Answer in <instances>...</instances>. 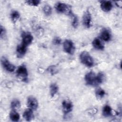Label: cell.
<instances>
[{
    "instance_id": "obj_12",
    "label": "cell",
    "mask_w": 122,
    "mask_h": 122,
    "mask_svg": "<svg viewBox=\"0 0 122 122\" xmlns=\"http://www.w3.org/2000/svg\"><path fill=\"white\" fill-rule=\"evenodd\" d=\"M112 7V5L110 1L103 0L101 1V8L105 12L110 11Z\"/></svg>"
},
{
    "instance_id": "obj_28",
    "label": "cell",
    "mask_w": 122,
    "mask_h": 122,
    "mask_svg": "<svg viewBox=\"0 0 122 122\" xmlns=\"http://www.w3.org/2000/svg\"><path fill=\"white\" fill-rule=\"evenodd\" d=\"M61 39L58 37H56L53 39V43L55 45H59L61 43Z\"/></svg>"
},
{
    "instance_id": "obj_3",
    "label": "cell",
    "mask_w": 122,
    "mask_h": 122,
    "mask_svg": "<svg viewBox=\"0 0 122 122\" xmlns=\"http://www.w3.org/2000/svg\"><path fill=\"white\" fill-rule=\"evenodd\" d=\"M16 74L17 76L22 79V80L26 82L28 79V71L26 66L24 65L20 66L17 70Z\"/></svg>"
},
{
    "instance_id": "obj_4",
    "label": "cell",
    "mask_w": 122,
    "mask_h": 122,
    "mask_svg": "<svg viewBox=\"0 0 122 122\" xmlns=\"http://www.w3.org/2000/svg\"><path fill=\"white\" fill-rule=\"evenodd\" d=\"M85 81L86 84L88 85L97 86L96 75L93 71H90L85 75Z\"/></svg>"
},
{
    "instance_id": "obj_6",
    "label": "cell",
    "mask_w": 122,
    "mask_h": 122,
    "mask_svg": "<svg viewBox=\"0 0 122 122\" xmlns=\"http://www.w3.org/2000/svg\"><path fill=\"white\" fill-rule=\"evenodd\" d=\"M1 63L3 68L9 72H13L15 69V66L11 63L9 60L4 56L2 57L1 58Z\"/></svg>"
},
{
    "instance_id": "obj_9",
    "label": "cell",
    "mask_w": 122,
    "mask_h": 122,
    "mask_svg": "<svg viewBox=\"0 0 122 122\" xmlns=\"http://www.w3.org/2000/svg\"><path fill=\"white\" fill-rule=\"evenodd\" d=\"M27 103L29 108L32 110H36L38 107V102L37 99L33 96H30L28 98Z\"/></svg>"
},
{
    "instance_id": "obj_21",
    "label": "cell",
    "mask_w": 122,
    "mask_h": 122,
    "mask_svg": "<svg viewBox=\"0 0 122 122\" xmlns=\"http://www.w3.org/2000/svg\"><path fill=\"white\" fill-rule=\"evenodd\" d=\"M43 11L46 16H50L52 13V8L48 4H46L43 8Z\"/></svg>"
},
{
    "instance_id": "obj_1",
    "label": "cell",
    "mask_w": 122,
    "mask_h": 122,
    "mask_svg": "<svg viewBox=\"0 0 122 122\" xmlns=\"http://www.w3.org/2000/svg\"><path fill=\"white\" fill-rule=\"evenodd\" d=\"M55 9L59 13H64L70 16L72 14L71 6L65 3L61 2L56 3L55 5Z\"/></svg>"
},
{
    "instance_id": "obj_10",
    "label": "cell",
    "mask_w": 122,
    "mask_h": 122,
    "mask_svg": "<svg viewBox=\"0 0 122 122\" xmlns=\"http://www.w3.org/2000/svg\"><path fill=\"white\" fill-rule=\"evenodd\" d=\"M92 17L90 12L87 11L84 13L82 17V23L83 25L87 28H89L91 26Z\"/></svg>"
},
{
    "instance_id": "obj_17",
    "label": "cell",
    "mask_w": 122,
    "mask_h": 122,
    "mask_svg": "<svg viewBox=\"0 0 122 122\" xmlns=\"http://www.w3.org/2000/svg\"><path fill=\"white\" fill-rule=\"evenodd\" d=\"M112 109L111 107L108 105H105L102 109V114L104 117H107L112 115Z\"/></svg>"
},
{
    "instance_id": "obj_16",
    "label": "cell",
    "mask_w": 122,
    "mask_h": 122,
    "mask_svg": "<svg viewBox=\"0 0 122 122\" xmlns=\"http://www.w3.org/2000/svg\"><path fill=\"white\" fill-rule=\"evenodd\" d=\"M10 118L13 122H18L20 119V115L16 110L12 109L10 113Z\"/></svg>"
},
{
    "instance_id": "obj_24",
    "label": "cell",
    "mask_w": 122,
    "mask_h": 122,
    "mask_svg": "<svg viewBox=\"0 0 122 122\" xmlns=\"http://www.w3.org/2000/svg\"><path fill=\"white\" fill-rule=\"evenodd\" d=\"M104 74L102 72H99L96 75V84L97 85L102 83L104 80Z\"/></svg>"
},
{
    "instance_id": "obj_11",
    "label": "cell",
    "mask_w": 122,
    "mask_h": 122,
    "mask_svg": "<svg viewBox=\"0 0 122 122\" xmlns=\"http://www.w3.org/2000/svg\"><path fill=\"white\" fill-rule=\"evenodd\" d=\"M27 51V46L24 45L22 43L18 45L16 49L17 55L18 58L23 57L26 54Z\"/></svg>"
},
{
    "instance_id": "obj_20",
    "label": "cell",
    "mask_w": 122,
    "mask_h": 122,
    "mask_svg": "<svg viewBox=\"0 0 122 122\" xmlns=\"http://www.w3.org/2000/svg\"><path fill=\"white\" fill-rule=\"evenodd\" d=\"M20 102L19 100L17 99H14L10 103L11 108L12 109L16 110L18 109H19L20 107Z\"/></svg>"
},
{
    "instance_id": "obj_22",
    "label": "cell",
    "mask_w": 122,
    "mask_h": 122,
    "mask_svg": "<svg viewBox=\"0 0 122 122\" xmlns=\"http://www.w3.org/2000/svg\"><path fill=\"white\" fill-rule=\"evenodd\" d=\"M96 96L99 99H101L103 97L105 94V92L104 90L102 89L101 88H99L96 89L95 91Z\"/></svg>"
},
{
    "instance_id": "obj_19",
    "label": "cell",
    "mask_w": 122,
    "mask_h": 122,
    "mask_svg": "<svg viewBox=\"0 0 122 122\" xmlns=\"http://www.w3.org/2000/svg\"><path fill=\"white\" fill-rule=\"evenodd\" d=\"M20 14L19 12L17 10H13L11 12L10 14V17L12 21L13 22H16L17 20L20 18Z\"/></svg>"
},
{
    "instance_id": "obj_8",
    "label": "cell",
    "mask_w": 122,
    "mask_h": 122,
    "mask_svg": "<svg viewBox=\"0 0 122 122\" xmlns=\"http://www.w3.org/2000/svg\"><path fill=\"white\" fill-rule=\"evenodd\" d=\"M62 111L64 114H67L71 112L73 109L72 102L68 100H64L62 102Z\"/></svg>"
},
{
    "instance_id": "obj_2",
    "label": "cell",
    "mask_w": 122,
    "mask_h": 122,
    "mask_svg": "<svg viewBox=\"0 0 122 122\" xmlns=\"http://www.w3.org/2000/svg\"><path fill=\"white\" fill-rule=\"evenodd\" d=\"M80 59L82 64L88 67L93 66L94 61L91 55L87 51H83L80 55Z\"/></svg>"
},
{
    "instance_id": "obj_18",
    "label": "cell",
    "mask_w": 122,
    "mask_h": 122,
    "mask_svg": "<svg viewBox=\"0 0 122 122\" xmlns=\"http://www.w3.org/2000/svg\"><path fill=\"white\" fill-rule=\"evenodd\" d=\"M50 94L51 97H54L59 90V87L56 83H52L50 86Z\"/></svg>"
},
{
    "instance_id": "obj_13",
    "label": "cell",
    "mask_w": 122,
    "mask_h": 122,
    "mask_svg": "<svg viewBox=\"0 0 122 122\" xmlns=\"http://www.w3.org/2000/svg\"><path fill=\"white\" fill-rule=\"evenodd\" d=\"M23 117L27 121H30L34 118L33 110L30 108H28L25 110L23 114Z\"/></svg>"
},
{
    "instance_id": "obj_5",
    "label": "cell",
    "mask_w": 122,
    "mask_h": 122,
    "mask_svg": "<svg viewBox=\"0 0 122 122\" xmlns=\"http://www.w3.org/2000/svg\"><path fill=\"white\" fill-rule=\"evenodd\" d=\"M64 51L67 53L72 54L75 51V47L73 42L70 40H66L63 44Z\"/></svg>"
},
{
    "instance_id": "obj_26",
    "label": "cell",
    "mask_w": 122,
    "mask_h": 122,
    "mask_svg": "<svg viewBox=\"0 0 122 122\" xmlns=\"http://www.w3.org/2000/svg\"><path fill=\"white\" fill-rule=\"evenodd\" d=\"M48 71L49 72H50V73H51L52 75H54V74L57 73V69L56 68V67L55 66H50L48 69Z\"/></svg>"
},
{
    "instance_id": "obj_23",
    "label": "cell",
    "mask_w": 122,
    "mask_h": 122,
    "mask_svg": "<svg viewBox=\"0 0 122 122\" xmlns=\"http://www.w3.org/2000/svg\"><path fill=\"white\" fill-rule=\"evenodd\" d=\"M71 17L72 18V26H73V28H76L78 27L79 24L78 17L76 15L74 14L73 13L71 15Z\"/></svg>"
},
{
    "instance_id": "obj_7",
    "label": "cell",
    "mask_w": 122,
    "mask_h": 122,
    "mask_svg": "<svg viewBox=\"0 0 122 122\" xmlns=\"http://www.w3.org/2000/svg\"><path fill=\"white\" fill-rule=\"evenodd\" d=\"M22 44L26 46H28L30 45L33 39V36L30 33L28 32H24L22 35Z\"/></svg>"
},
{
    "instance_id": "obj_15",
    "label": "cell",
    "mask_w": 122,
    "mask_h": 122,
    "mask_svg": "<svg viewBox=\"0 0 122 122\" xmlns=\"http://www.w3.org/2000/svg\"><path fill=\"white\" fill-rule=\"evenodd\" d=\"M101 38L104 41H109L111 39V34L109 30L105 29H103L101 32Z\"/></svg>"
},
{
    "instance_id": "obj_25",
    "label": "cell",
    "mask_w": 122,
    "mask_h": 122,
    "mask_svg": "<svg viewBox=\"0 0 122 122\" xmlns=\"http://www.w3.org/2000/svg\"><path fill=\"white\" fill-rule=\"evenodd\" d=\"M26 3L32 6H37L40 3L41 1L39 0H29L25 1Z\"/></svg>"
},
{
    "instance_id": "obj_27",
    "label": "cell",
    "mask_w": 122,
    "mask_h": 122,
    "mask_svg": "<svg viewBox=\"0 0 122 122\" xmlns=\"http://www.w3.org/2000/svg\"><path fill=\"white\" fill-rule=\"evenodd\" d=\"M0 37L1 39H4L6 35V30L2 26H0Z\"/></svg>"
},
{
    "instance_id": "obj_14",
    "label": "cell",
    "mask_w": 122,
    "mask_h": 122,
    "mask_svg": "<svg viewBox=\"0 0 122 122\" xmlns=\"http://www.w3.org/2000/svg\"><path fill=\"white\" fill-rule=\"evenodd\" d=\"M92 45L93 47L97 50H102L104 49V45L98 38H95L92 42Z\"/></svg>"
},
{
    "instance_id": "obj_29",
    "label": "cell",
    "mask_w": 122,
    "mask_h": 122,
    "mask_svg": "<svg viewBox=\"0 0 122 122\" xmlns=\"http://www.w3.org/2000/svg\"><path fill=\"white\" fill-rule=\"evenodd\" d=\"M115 4L117 6V7L121 8L122 6V1H116L115 2Z\"/></svg>"
}]
</instances>
